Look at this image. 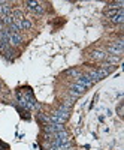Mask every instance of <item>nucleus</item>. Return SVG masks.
<instances>
[{"label": "nucleus", "instance_id": "obj_3", "mask_svg": "<svg viewBox=\"0 0 124 150\" xmlns=\"http://www.w3.org/2000/svg\"><path fill=\"white\" fill-rule=\"evenodd\" d=\"M76 84H79V86L85 87V89H88V87H91L94 83L91 81V78L88 77V75H81V77L78 78V81H76Z\"/></svg>", "mask_w": 124, "mask_h": 150}, {"label": "nucleus", "instance_id": "obj_7", "mask_svg": "<svg viewBox=\"0 0 124 150\" xmlns=\"http://www.w3.org/2000/svg\"><path fill=\"white\" fill-rule=\"evenodd\" d=\"M108 51H109L111 54H115V56L118 57V56L123 53V50H121V48H118V47H115L114 44H111V45L108 47Z\"/></svg>", "mask_w": 124, "mask_h": 150}, {"label": "nucleus", "instance_id": "obj_11", "mask_svg": "<svg viewBox=\"0 0 124 150\" xmlns=\"http://www.w3.org/2000/svg\"><path fill=\"white\" fill-rule=\"evenodd\" d=\"M117 111H118V116L121 117V116H123V102H121V104L118 105V108H117Z\"/></svg>", "mask_w": 124, "mask_h": 150}, {"label": "nucleus", "instance_id": "obj_12", "mask_svg": "<svg viewBox=\"0 0 124 150\" xmlns=\"http://www.w3.org/2000/svg\"><path fill=\"white\" fill-rule=\"evenodd\" d=\"M5 29V26H3V23H2V20H0V30H3Z\"/></svg>", "mask_w": 124, "mask_h": 150}, {"label": "nucleus", "instance_id": "obj_2", "mask_svg": "<svg viewBox=\"0 0 124 150\" xmlns=\"http://www.w3.org/2000/svg\"><path fill=\"white\" fill-rule=\"evenodd\" d=\"M22 42V38L18 35V33H11L9 32V39H8V44L12 45V47H17Z\"/></svg>", "mask_w": 124, "mask_h": 150}, {"label": "nucleus", "instance_id": "obj_9", "mask_svg": "<svg viewBox=\"0 0 124 150\" xmlns=\"http://www.w3.org/2000/svg\"><path fill=\"white\" fill-rule=\"evenodd\" d=\"M66 75H70V77L79 78V77H81V72H79L78 69H69V71H66Z\"/></svg>", "mask_w": 124, "mask_h": 150}, {"label": "nucleus", "instance_id": "obj_8", "mask_svg": "<svg viewBox=\"0 0 124 150\" xmlns=\"http://www.w3.org/2000/svg\"><path fill=\"white\" fill-rule=\"evenodd\" d=\"M20 27H21V30H29V29L32 27V23H30V20H27V18H22V20H21V23H20Z\"/></svg>", "mask_w": 124, "mask_h": 150}, {"label": "nucleus", "instance_id": "obj_4", "mask_svg": "<svg viewBox=\"0 0 124 150\" xmlns=\"http://www.w3.org/2000/svg\"><path fill=\"white\" fill-rule=\"evenodd\" d=\"M26 5L29 9H32L36 14H43V6L39 2H26Z\"/></svg>", "mask_w": 124, "mask_h": 150}, {"label": "nucleus", "instance_id": "obj_10", "mask_svg": "<svg viewBox=\"0 0 124 150\" xmlns=\"http://www.w3.org/2000/svg\"><path fill=\"white\" fill-rule=\"evenodd\" d=\"M105 60H108V62H109V65H114V63H118L120 57H117V56H106V57H105Z\"/></svg>", "mask_w": 124, "mask_h": 150}, {"label": "nucleus", "instance_id": "obj_5", "mask_svg": "<svg viewBox=\"0 0 124 150\" xmlns=\"http://www.w3.org/2000/svg\"><path fill=\"white\" fill-rule=\"evenodd\" d=\"M90 57H91L93 60H105L106 54L102 51V50H94V51L90 54Z\"/></svg>", "mask_w": 124, "mask_h": 150}, {"label": "nucleus", "instance_id": "obj_14", "mask_svg": "<svg viewBox=\"0 0 124 150\" xmlns=\"http://www.w3.org/2000/svg\"><path fill=\"white\" fill-rule=\"evenodd\" d=\"M0 89H2V84H0Z\"/></svg>", "mask_w": 124, "mask_h": 150}, {"label": "nucleus", "instance_id": "obj_6", "mask_svg": "<svg viewBox=\"0 0 124 150\" xmlns=\"http://www.w3.org/2000/svg\"><path fill=\"white\" fill-rule=\"evenodd\" d=\"M111 21L115 23V24H121V23H124V11H123V8L118 11V14H117L115 17L111 18Z\"/></svg>", "mask_w": 124, "mask_h": 150}, {"label": "nucleus", "instance_id": "obj_13", "mask_svg": "<svg viewBox=\"0 0 124 150\" xmlns=\"http://www.w3.org/2000/svg\"><path fill=\"white\" fill-rule=\"evenodd\" d=\"M64 150H73V149H72V147H67V149H64Z\"/></svg>", "mask_w": 124, "mask_h": 150}, {"label": "nucleus", "instance_id": "obj_1", "mask_svg": "<svg viewBox=\"0 0 124 150\" xmlns=\"http://www.w3.org/2000/svg\"><path fill=\"white\" fill-rule=\"evenodd\" d=\"M85 90H87L85 87H82V86H79V84H73V86L70 87V96H72V99H76V98L81 96Z\"/></svg>", "mask_w": 124, "mask_h": 150}]
</instances>
